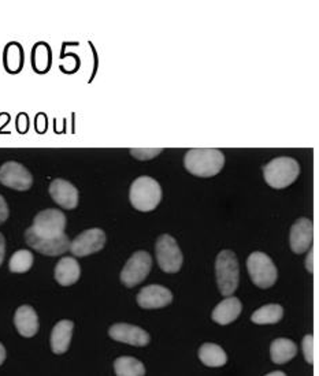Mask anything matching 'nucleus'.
<instances>
[{
  "label": "nucleus",
  "mask_w": 319,
  "mask_h": 376,
  "mask_svg": "<svg viewBox=\"0 0 319 376\" xmlns=\"http://www.w3.org/2000/svg\"><path fill=\"white\" fill-rule=\"evenodd\" d=\"M153 267V259L150 253L139 250L130 256L125 267L121 271V282L126 288H135L142 284L150 274Z\"/></svg>",
  "instance_id": "8"
},
{
  "label": "nucleus",
  "mask_w": 319,
  "mask_h": 376,
  "mask_svg": "<svg viewBox=\"0 0 319 376\" xmlns=\"http://www.w3.org/2000/svg\"><path fill=\"white\" fill-rule=\"evenodd\" d=\"M313 222L307 218H300L298 219L292 227H291V234H289V242H291V249L296 255H302L310 249L313 245Z\"/></svg>",
  "instance_id": "14"
},
{
  "label": "nucleus",
  "mask_w": 319,
  "mask_h": 376,
  "mask_svg": "<svg viewBox=\"0 0 319 376\" xmlns=\"http://www.w3.org/2000/svg\"><path fill=\"white\" fill-rule=\"evenodd\" d=\"M4 255H6V239H4L3 234L0 232V266L4 260Z\"/></svg>",
  "instance_id": "31"
},
{
  "label": "nucleus",
  "mask_w": 319,
  "mask_h": 376,
  "mask_svg": "<svg viewBox=\"0 0 319 376\" xmlns=\"http://www.w3.org/2000/svg\"><path fill=\"white\" fill-rule=\"evenodd\" d=\"M4 360H6V349H4V346L0 344V366L4 363Z\"/></svg>",
  "instance_id": "32"
},
{
  "label": "nucleus",
  "mask_w": 319,
  "mask_h": 376,
  "mask_svg": "<svg viewBox=\"0 0 319 376\" xmlns=\"http://www.w3.org/2000/svg\"><path fill=\"white\" fill-rule=\"evenodd\" d=\"M284 316V308L278 304H267L260 306L259 309H256L252 316L251 320L255 324H276L278 321H281Z\"/></svg>",
  "instance_id": "22"
},
{
  "label": "nucleus",
  "mask_w": 319,
  "mask_h": 376,
  "mask_svg": "<svg viewBox=\"0 0 319 376\" xmlns=\"http://www.w3.org/2000/svg\"><path fill=\"white\" fill-rule=\"evenodd\" d=\"M108 335L118 342L128 344L132 346H147L150 344V334L142 327L128 324V323H117L110 327Z\"/></svg>",
  "instance_id": "12"
},
{
  "label": "nucleus",
  "mask_w": 319,
  "mask_h": 376,
  "mask_svg": "<svg viewBox=\"0 0 319 376\" xmlns=\"http://www.w3.org/2000/svg\"><path fill=\"white\" fill-rule=\"evenodd\" d=\"M14 324L25 338H32L39 331V316L30 305H22L15 310Z\"/></svg>",
  "instance_id": "16"
},
{
  "label": "nucleus",
  "mask_w": 319,
  "mask_h": 376,
  "mask_svg": "<svg viewBox=\"0 0 319 376\" xmlns=\"http://www.w3.org/2000/svg\"><path fill=\"white\" fill-rule=\"evenodd\" d=\"M4 66L11 75L19 73L23 66V51L18 43H10L4 51Z\"/></svg>",
  "instance_id": "24"
},
{
  "label": "nucleus",
  "mask_w": 319,
  "mask_h": 376,
  "mask_svg": "<svg viewBox=\"0 0 319 376\" xmlns=\"http://www.w3.org/2000/svg\"><path fill=\"white\" fill-rule=\"evenodd\" d=\"M264 376H287L282 371H274V373H270V374H267V375Z\"/></svg>",
  "instance_id": "33"
},
{
  "label": "nucleus",
  "mask_w": 319,
  "mask_h": 376,
  "mask_svg": "<svg viewBox=\"0 0 319 376\" xmlns=\"http://www.w3.org/2000/svg\"><path fill=\"white\" fill-rule=\"evenodd\" d=\"M30 228L41 238H58L65 234L66 215L55 208L44 210L35 217Z\"/></svg>",
  "instance_id": "6"
},
{
  "label": "nucleus",
  "mask_w": 319,
  "mask_h": 376,
  "mask_svg": "<svg viewBox=\"0 0 319 376\" xmlns=\"http://www.w3.org/2000/svg\"><path fill=\"white\" fill-rule=\"evenodd\" d=\"M75 323L72 320H61L55 324L51 333V349L55 355H64L68 352L72 335H73Z\"/></svg>",
  "instance_id": "17"
},
{
  "label": "nucleus",
  "mask_w": 319,
  "mask_h": 376,
  "mask_svg": "<svg viewBox=\"0 0 319 376\" xmlns=\"http://www.w3.org/2000/svg\"><path fill=\"white\" fill-rule=\"evenodd\" d=\"M106 245V232L102 228H89L79 234L70 242V252L73 256L85 257L102 250Z\"/></svg>",
  "instance_id": "11"
},
{
  "label": "nucleus",
  "mask_w": 319,
  "mask_h": 376,
  "mask_svg": "<svg viewBox=\"0 0 319 376\" xmlns=\"http://www.w3.org/2000/svg\"><path fill=\"white\" fill-rule=\"evenodd\" d=\"M130 204L142 212H151L160 206L162 188L151 177H140L133 181L129 192Z\"/></svg>",
  "instance_id": "4"
},
{
  "label": "nucleus",
  "mask_w": 319,
  "mask_h": 376,
  "mask_svg": "<svg viewBox=\"0 0 319 376\" xmlns=\"http://www.w3.org/2000/svg\"><path fill=\"white\" fill-rule=\"evenodd\" d=\"M225 164V155L214 148H193L186 152L184 157V166L188 172L210 178L221 172Z\"/></svg>",
  "instance_id": "1"
},
{
  "label": "nucleus",
  "mask_w": 319,
  "mask_h": 376,
  "mask_svg": "<svg viewBox=\"0 0 319 376\" xmlns=\"http://www.w3.org/2000/svg\"><path fill=\"white\" fill-rule=\"evenodd\" d=\"M8 215H10L8 206L4 200V197L0 195V225H3L8 219Z\"/></svg>",
  "instance_id": "29"
},
{
  "label": "nucleus",
  "mask_w": 319,
  "mask_h": 376,
  "mask_svg": "<svg viewBox=\"0 0 319 376\" xmlns=\"http://www.w3.org/2000/svg\"><path fill=\"white\" fill-rule=\"evenodd\" d=\"M303 355L309 364L314 363V338L313 335H306L303 338Z\"/></svg>",
  "instance_id": "28"
},
{
  "label": "nucleus",
  "mask_w": 319,
  "mask_h": 376,
  "mask_svg": "<svg viewBox=\"0 0 319 376\" xmlns=\"http://www.w3.org/2000/svg\"><path fill=\"white\" fill-rule=\"evenodd\" d=\"M242 305L238 297H226L225 300L221 301L213 310V320L221 326H226L233 323L241 313Z\"/></svg>",
  "instance_id": "18"
},
{
  "label": "nucleus",
  "mask_w": 319,
  "mask_h": 376,
  "mask_svg": "<svg viewBox=\"0 0 319 376\" xmlns=\"http://www.w3.org/2000/svg\"><path fill=\"white\" fill-rule=\"evenodd\" d=\"M199 359L206 367L218 368L224 367L228 363L226 352L217 344H203L199 349Z\"/></svg>",
  "instance_id": "21"
},
{
  "label": "nucleus",
  "mask_w": 319,
  "mask_h": 376,
  "mask_svg": "<svg viewBox=\"0 0 319 376\" xmlns=\"http://www.w3.org/2000/svg\"><path fill=\"white\" fill-rule=\"evenodd\" d=\"M313 260H314V253H313V249L307 253V257H306V268L309 273H313L314 271V267H313Z\"/></svg>",
  "instance_id": "30"
},
{
  "label": "nucleus",
  "mask_w": 319,
  "mask_h": 376,
  "mask_svg": "<svg viewBox=\"0 0 319 376\" xmlns=\"http://www.w3.org/2000/svg\"><path fill=\"white\" fill-rule=\"evenodd\" d=\"M155 253H157V260L160 264L162 271L167 274H175L181 270L182 267V252L177 244V241L168 235V234H162L155 246Z\"/></svg>",
  "instance_id": "7"
},
{
  "label": "nucleus",
  "mask_w": 319,
  "mask_h": 376,
  "mask_svg": "<svg viewBox=\"0 0 319 376\" xmlns=\"http://www.w3.org/2000/svg\"><path fill=\"white\" fill-rule=\"evenodd\" d=\"M162 152V148H133L130 150V155L137 160H151Z\"/></svg>",
  "instance_id": "27"
},
{
  "label": "nucleus",
  "mask_w": 319,
  "mask_h": 376,
  "mask_svg": "<svg viewBox=\"0 0 319 376\" xmlns=\"http://www.w3.org/2000/svg\"><path fill=\"white\" fill-rule=\"evenodd\" d=\"M137 304L144 309L164 308L173 301L171 292L160 285H150L143 288L137 295Z\"/></svg>",
  "instance_id": "15"
},
{
  "label": "nucleus",
  "mask_w": 319,
  "mask_h": 376,
  "mask_svg": "<svg viewBox=\"0 0 319 376\" xmlns=\"http://www.w3.org/2000/svg\"><path fill=\"white\" fill-rule=\"evenodd\" d=\"M215 277L220 293L224 297H231L239 288V260L235 252L222 250L215 260Z\"/></svg>",
  "instance_id": "3"
},
{
  "label": "nucleus",
  "mask_w": 319,
  "mask_h": 376,
  "mask_svg": "<svg viewBox=\"0 0 319 376\" xmlns=\"http://www.w3.org/2000/svg\"><path fill=\"white\" fill-rule=\"evenodd\" d=\"M114 371L117 376H144L146 367L135 357H118L114 362Z\"/></svg>",
  "instance_id": "23"
},
{
  "label": "nucleus",
  "mask_w": 319,
  "mask_h": 376,
  "mask_svg": "<svg viewBox=\"0 0 319 376\" xmlns=\"http://www.w3.org/2000/svg\"><path fill=\"white\" fill-rule=\"evenodd\" d=\"M33 266V255L30 250L21 249L15 252L10 259V271L14 274H23L28 273Z\"/></svg>",
  "instance_id": "26"
},
{
  "label": "nucleus",
  "mask_w": 319,
  "mask_h": 376,
  "mask_svg": "<svg viewBox=\"0 0 319 376\" xmlns=\"http://www.w3.org/2000/svg\"><path fill=\"white\" fill-rule=\"evenodd\" d=\"M32 65L37 73L48 72L51 65V51L47 44L39 43L35 46L32 52Z\"/></svg>",
  "instance_id": "25"
},
{
  "label": "nucleus",
  "mask_w": 319,
  "mask_h": 376,
  "mask_svg": "<svg viewBox=\"0 0 319 376\" xmlns=\"http://www.w3.org/2000/svg\"><path fill=\"white\" fill-rule=\"evenodd\" d=\"M81 277V267L75 257H62L55 267V279L62 286L75 285Z\"/></svg>",
  "instance_id": "19"
},
{
  "label": "nucleus",
  "mask_w": 319,
  "mask_h": 376,
  "mask_svg": "<svg viewBox=\"0 0 319 376\" xmlns=\"http://www.w3.org/2000/svg\"><path fill=\"white\" fill-rule=\"evenodd\" d=\"M298 355V346L293 341L287 338L274 339L270 345V357L276 364H285L295 359Z\"/></svg>",
  "instance_id": "20"
},
{
  "label": "nucleus",
  "mask_w": 319,
  "mask_h": 376,
  "mask_svg": "<svg viewBox=\"0 0 319 376\" xmlns=\"http://www.w3.org/2000/svg\"><path fill=\"white\" fill-rule=\"evenodd\" d=\"M0 184L11 189L25 192L32 188L33 175L21 163L7 161L0 167Z\"/></svg>",
  "instance_id": "9"
},
{
  "label": "nucleus",
  "mask_w": 319,
  "mask_h": 376,
  "mask_svg": "<svg viewBox=\"0 0 319 376\" xmlns=\"http://www.w3.org/2000/svg\"><path fill=\"white\" fill-rule=\"evenodd\" d=\"M246 268L252 284L260 289H269L277 282V267L274 266L273 260L263 252L251 253L246 260Z\"/></svg>",
  "instance_id": "5"
},
{
  "label": "nucleus",
  "mask_w": 319,
  "mask_h": 376,
  "mask_svg": "<svg viewBox=\"0 0 319 376\" xmlns=\"http://www.w3.org/2000/svg\"><path fill=\"white\" fill-rule=\"evenodd\" d=\"M25 241L30 248L46 256H61L70 249V239L66 234L58 238H41L30 227L25 231Z\"/></svg>",
  "instance_id": "10"
},
{
  "label": "nucleus",
  "mask_w": 319,
  "mask_h": 376,
  "mask_svg": "<svg viewBox=\"0 0 319 376\" xmlns=\"http://www.w3.org/2000/svg\"><path fill=\"white\" fill-rule=\"evenodd\" d=\"M50 196L65 210H75L79 206V190L66 179L57 178L50 184Z\"/></svg>",
  "instance_id": "13"
},
{
  "label": "nucleus",
  "mask_w": 319,
  "mask_h": 376,
  "mask_svg": "<svg viewBox=\"0 0 319 376\" xmlns=\"http://www.w3.org/2000/svg\"><path fill=\"white\" fill-rule=\"evenodd\" d=\"M300 174V166L293 157H276L263 167V177L267 185L274 189H284L292 185Z\"/></svg>",
  "instance_id": "2"
}]
</instances>
